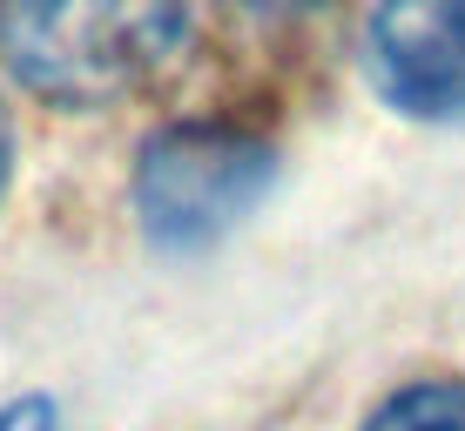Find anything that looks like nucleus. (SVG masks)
<instances>
[{"label":"nucleus","instance_id":"2","mask_svg":"<svg viewBox=\"0 0 465 431\" xmlns=\"http://www.w3.org/2000/svg\"><path fill=\"white\" fill-rule=\"evenodd\" d=\"M277 182V135L250 115H169L142 135L128 202L163 257H203L256 216Z\"/></svg>","mask_w":465,"mask_h":431},{"label":"nucleus","instance_id":"1","mask_svg":"<svg viewBox=\"0 0 465 431\" xmlns=\"http://www.w3.org/2000/svg\"><path fill=\"white\" fill-rule=\"evenodd\" d=\"M189 34V0H0V68L54 108L149 88Z\"/></svg>","mask_w":465,"mask_h":431},{"label":"nucleus","instance_id":"5","mask_svg":"<svg viewBox=\"0 0 465 431\" xmlns=\"http://www.w3.org/2000/svg\"><path fill=\"white\" fill-rule=\"evenodd\" d=\"M0 431H61V405L47 391H21L0 405Z\"/></svg>","mask_w":465,"mask_h":431},{"label":"nucleus","instance_id":"6","mask_svg":"<svg viewBox=\"0 0 465 431\" xmlns=\"http://www.w3.org/2000/svg\"><path fill=\"white\" fill-rule=\"evenodd\" d=\"M14 115H7V94H0V196H7V182H14Z\"/></svg>","mask_w":465,"mask_h":431},{"label":"nucleus","instance_id":"3","mask_svg":"<svg viewBox=\"0 0 465 431\" xmlns=\"http://www.w3.org/2000/svg\"><path fill=\"white\" fill-rule=\"evenodd\" d=\"M364 82L405 122H465V0H378Z\"/></svg>","mask_w":465,"mask_h":431},{"label":"nucleus","instance_id":"7","mask_svg":"<svg viewBox=\"0 0 465 431\" xmlns=\"http://www.w3.org/2000/svg\"><path fill=\"white\" fill-rule=\"evenodd\" d=\"M250 7H324V0H250Z\"/></svg>","mask_w":465,"mask_h":431},{"label":"nucleus","instance_id":"4","mask_svg":"<svg viewBox=\"0 0 465 431\" xmlns=\"http://www.w3.org/2000/svg\"><path fill=\"white\" fill-rule=\"evenodd\" d=\"M358 431H465V371H419L364 405Z\"/></svg>","mask_w":465,"mask_h":431}]
</instances>
